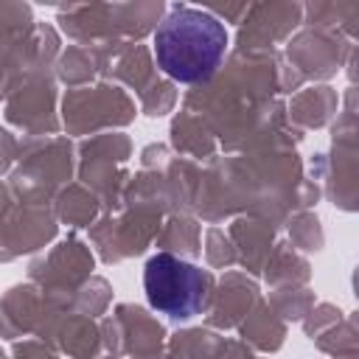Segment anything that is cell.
Instances as JSON below:
<instances>
[{"mask_svg": "<svg viewBox=\"0 0 359 359\" xmlns=\"http://www.w3.org/2000/svg\"><path fill=\"white\" fill-rule=\"evenodd\" d=\"M224 50H227L224 25L199 8L177 6L154 31L157 65L163 67V73H168L182 84L210 79Z\"/></svg>", "mask_w": 359, "mask_h": 359, "instance_id": "cell-1", "label": "cell"}, {"mask_svg": "<svg viewBox=\"0 0 359 359\" xmlns=\"http://www.w3.org/2000/svg\"><path fill=\"white\" fill-rule=\"evenodd\" d=\"M143 286H146L149 303L157 311H163L174 320H188L205 306L210 278L199 266H194L177 255L157 252L146 264Z\"/></svg>", "mask_w": 359, "mask_h": 359, "instance_id": "cell-2", "label": "cell"}]
</instances>
